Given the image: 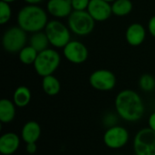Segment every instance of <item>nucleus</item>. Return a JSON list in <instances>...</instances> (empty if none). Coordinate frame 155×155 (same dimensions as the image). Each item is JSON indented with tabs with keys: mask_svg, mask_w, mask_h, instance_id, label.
I'll use <instances>...</instances> for the list:
<instances>
[{
	"mask_svg": "<svg viewBox=\"0 0 155 155\" xmlns=\"http://www.w3.org/2000/svg\"><path fill=\"white\" fill-rule=\"evenodd\" d=\"M61 63L60 54L52 48H47L38 53V55L34 63V68L36 74L42 77L53 74Z\"/></svg>",
	"mask_w": 155,
	"mask_h": 155,
	"instance_id": "3",
	"label": "nucleus"
},
{
	"mask_svg": "<svg viewBox=\"0 0 155 155\" xmlns=\"http://www.w3.org/2000/svg\"><path fill=\"white\" fill-rule=\"evenodd\" d=\"M67 18L69 29L76 35H88L94 29L95 21L87 11H73Z\"/></svg>",
	"mask_w": 155,
	"mask_h": 155,
	"instance_id": "5",
	"label": "nucleus"
},
{
	"mask_svg": "<svg viewBox=\"0 0 155 155\" xmlns=\"http://www.w3.org/2000/svg\"><path fill=\"white\" fill-rule=\"evenodd\" d=\"M125 38L130 45L139 46L146 38V30L142 24L133 23L126 29Z\"/></svg>",
	"mask_w": 155,
	"mask_h": 155,
	"instance_id": "13",
	"label": "nucleus"
},
{
	"mask_svg": "<svg viewBox=\"0 0 155 155\" xmlns=\"http://www.w3.org/2000/svg\"><path fill=\"white\" fill-rule=\"evenodd\" d=\"M74 11H86L90 0H70Z\"/></svg>",
	"mask_w": 155,
	"mask_h": 155,
	"instance_id": "24",
	"label": "nucleus"
},
{
	"mask_svg": "<svg viewBox=\"0 0 155 155\" xmlns=\"http://www.w3.org/2000/svg\"><path fill=\"white\" fill-rule=\"evenodd\" d=\"M17 25L26 33L44 31L49 22L46 11L38 5H26L22 7L16 17Z\"/></svg>",
	"mask_w": 155,
	"mask_h": 155,
	"instance_id": "2",
	"label": "nucleus"
},
{
	"mask_svg": "<svg viewBox=\"0 0 155 155\" xmlns=\"http://www.w3.org/2000/svg\"><path fill=\"white\" fill-rule=\"evenodd\" d=\"M12 16V9L9 3L1 1L0 3V24H7Z\"/></svg>",
	"mask_w": 155,
	"mask_h": 155,
	"instance_id": "23",
	"label": "nucleus"
},
{
	"mask_svg": "<svg viewBox=\"0 0 155 155\" xmlns=\"http://www.w3.org/2000/svg\"><path fill=\"white\" fill-rule=\"evenodd\" d=\"M91 86L102 92L113 90L116 85V76L114 74L106 69H99L93 72L89 77Z\"/></svg>",
	"mask_w": 155,
	"mask_h": 155,
	"instance_id": "8",
	"label": "nucleus"
},
{
	"mask_svg": "<svg viewBox=\"0 0 155 155\" xmlns=\"http://www.w3.org/2000/svg\"><path fill=\"white\" fill-rule=\"evenodd\" d=\"M139 86L143 92L149 93L155 89L154 77L149 74H143L139 79Z\"/></svg>",
	"mask_w": 155,
	"mask_h": 155,
	"instance_id": "22",
	"label": "nucleus"
},
{
	"mask_svg": "<svg viewBox=\"0 0 155 155\" xmlns=\"http://www.w3.org/2000/svg\"><path fill=\"white\" fill-rule=\"evenodd\" d=\"M148 127L155 132V112H153L148 119Z\"/></svg>",
	"mask_w": 155,
	"mask_h": 155,
	"instance_id": "27",
	"label": "nucleus"
},
{
	"mask_svg": "<svg viewBox=\"0 0 155 155\" xmlns=\"http://www.w3.org/2000/svg\"><path fill=\"white\" fill-rule=\"evenodd\" d=\"M27 5H38L44 0H24Z\"/></svg>",
	"mask_w": 155,
	"mask_h": 155,
	"instance_id": "28",
	"label": "nucleus"
},
{
	"mask_svg": "<svg viewBox=\"0 0 155 155\" xmlns=\"http://www.w3.org/2000/svg\"><path fill=\"white\" fill-rule=\"evenodd\" d=\"M63 54L67 61L75 64L84 63L89 54L87 47L77 40H71L63 48Z\"/></svg>",
	"mask_w": 155,
	"mask_h": 155,
	"instance_id": "10",
	"label": "nucleus"
},
{
	"mask_svg": "<svg viewBox=\"0 0 155 155\" xmlns=\"http://www.w3.org/2000/svg\"><path fill=\"white\" fill-rule=\"evenodd\" d=\"M41 135V126L35 121H29L21 130L22 140L25 143H36Z\"/></svg>",
	"mask_w": 155,
	"mask_h": 155,
	"instance_id": "15",
	"label": "nucleus"
},
{
	"mask_svg": "<svg viewBox=\"0 0 155 155\" xmlns=\"http://www.w3.org/2000/svg\"><path fill=\"white\" fill-rule=\"evenodd\" d=\"M37 55H38V52L30 45H25L18 53V58L20 62L23 63L24 64H34Z\"/></svg>",
	"mask_w": 155,
	"mask_h": 155,
	"instance_id": "21",
	"label": "nucleus"
},
{
	"mask_svg": "<svg viewBox=\"0 0 155 155\" xmlns=\"http://www.w3.org/2000/svg\"><path fill=\"white\" fill-rule=\"evenodd\" d=\"M29 45L33 46L38 53L48 48L50 42L45 31H40L32 34L29 39Z\"/></svg>",
	"mask_w": 155,
	"mask_h": 155,
	"instance_id": "19",
	"label": "nucleus"
},
{
	"mask_svg": "<svg viewBox=\"0 0 155 155\" xmlns=\"http://www.w3.org/2000/svg\"><path fill=\"white\" fill-rule=\"evenodd\" d=\"M1 1H3V2H6V3H13V2H15V1H16V0H1Z\"/></svg>",
	"mask_w": 155,
	"mask_h": 155,
	"instance_id": "29",
	"label": "nucleus"
},
{
	"mask_svg": "<svg viewBox=\"0 0 155 155\" xmlns=\"http://www.w3.org/2000/svg\"><path fill=\"white\" fill-rule=\"evenodd\" d=\"M135 155H155V132L149 127L140 130L134 139Z\"/></svg>",
	"mask_w": 155,
	"mask_h": 155,
	"instance_id": "7",
	"label": "nucleus"
},
{
	"mask_svg": "<svg viewBox=\"0 0 155 155\" xmlns=\"http://www.w3.org/2000/svg\"><path fill=\"white\" fill-rule=\"evenodd\" d=\"M46 10L49 15L55 18L68 17L74 11L70 0H48Z\"/></svg>",
	"mask_w": 155,
	"mask_h": 155,
	"instance_id": "12",
	"label": "nucleus"
},
{
	"mask_svg": "<svg viewBox=\"0 0 155 155\" xmlns=\"http://www.w3.org/2000/svg\"><path fill=\"white\" fill-rule=\"evenodd\" d=\"M44 31L48 37L50 45L55 48H64L71 41V30L68 25H65L59 20H50Z\"/></svg>",
	"mask_w": 155,
	"mask_h": 155,
	"instance_id": "4",
	"label": "nucleus"
},
{
	"mask_svg": "<svg viewBox=\"0 0 155 155\" xmlns=\"http://www.w3.org/2000/svg\"><path fill=\"white\" fill-rule=\"evenodd\" d=\"M25 151L29 154H34L37 151V145L36 143H26Z\"/></svg>",
	"mask_w": 155,
	"mask_h": 155,
	"instance_id": "26",
	"label": "nucleus"
},
{
	"mask_svg": "<svg viewBox=\"0 0 155 155\" xmlns=\"http://www.w3.org/2000/svg\"><path fill=\"white\" fill-rule=\"evenodd\" d=\"M32 98L31 91L26 86H19L17 87L13 94V102L16 107L23 108L29 104Z\"/></svg>",
	"mask_w": 155,
	"mask_h": 155,
	"instance_id": "17",
	"label": "nucleus"
},
{
	"mask_svg": "<svg viewBox=\"0 0 155 155\" xmlns=\"http://www.w3.org/2000/svg\"><path fill=\"white\" fill-rule=\"evenodd\" d=\"M20 146V138L15 133H5L0 137V153L3 155L15 153Z\"/></svg>",
	"mask_w": 155,
	"mask_h": 155,
	"instance_id": "14",
	"label": "nucleus"
},
{
	"mask_svg": "<svg viewBox=\"0 0 155 155\" xmlns=\"http://www.w3.org/2000/svg\"><path fill=\"white\" fill-rule=\"evenodd\" d=\"M114 106L118 115L124 121L131 123L139 121L145 111L142 97L131 89L123 90L116 95Z\"/></svg>",
	"mask_w": 155,
	"mask_h": 155,
	"instance_id": "1",
	"label": "nucleus"
},
{
	"mask_svg": "<svg viewBox=\"0 0 155 155\" xmlns=\"http://www.w3.org/2000/svg\"><path fill=\"white\" fill-rule=\"evenodd\" d=\"M95 22L106 21L112 15V5L104 0H90L86 10Z\"/></svg>",
	"mask_w": 155,
	"mask_h": 155,
	"instance_id": "11",
	"label": "nucleus"
},
{
	"mask_svg": "<svg viewBox=\"0 0 155 155\" xmlns=\"http://www.w3.org/2000/svg\"><path fill=\"white\" fill-rule=\"evenodd\" d=\"M133 10V3L131 0H116L112 3L113 15L116 16L128 15Z\"/></svg>",
	"mask_w": 155,
	"mask_h": 155,
	"instance_id": "20",
	"label": "nucleus"
},
{
	"mask_svg": "<svg viewBox=\"0 0 155 155\" xmlns=\"http://www.w3.org/2000/svg\"><path fill=\"white\" fill-rule=\"evenodd\" d=\"M148 31L151 35L155 37V15L152 16L148 22Z\"/></svg>",
	"mask_w": 155,
	"mask_h": 155,
	"instance_id": "25",
	"label": "nucleus"
},
{
	"mask_svg": "<svg viewBox=\"0 0 155 155\" xmlns=\"http://www.w3.org/2000/svg\"><path fill=\"white\" fill-rule=\"evenodd\" d=\"M104 1H106V2H108V3H114V1H116V0H104Z\"/></svg>",
	"mask_w": 155,
	"mask_h": 155,
	"instance_id": "30",
	"label": "nucleus"
},
{
	"mask_svg": "<svg viewBox=\"0 0 155 155\" xmlns=\"http://www.w3.org/2000/svg\"><path fill=\"white\" fill-rule=\"evenodd\" d=\"M15 107L13 101L8 99L0 101V122L2 124H9L14 121L16 113Z\"/></svg>",
	"mask_w": 155,
	"mask_h": 155,
	"instance_id": "16",
	"label": "nucleus"
},
{
	"mask_svg": "<svg viewBox=\"0 0 155 155\" xmlns=\"http://www.w3.org/2000/svg\"><path fill=\"white\" fill-rule=\"evenodd\" d=\"M27 42L26 32L20 26H11L3 35L2 45L7 53H19Z\"/></svg>",
	"mask_w": 155,
	"mask_h": 155,
	"instance_id": "6",
	"label": "nucleus"
},
{
	"mask_svg": "<svg viewBox=\"0 0 155 155\" xmlns=\"http://www.w3.org/2000/svg\"><path fill=\"white\" fill-rule=\"evenodd\" d=\"M129 137V132L124 127L114 125L104 133V143L110 149H120L128 143Z\"/></svg>",
	"mask_w": 155,
	"mask_h": 155,
	"instance_id": "9",
	"label": "nucleus"
},
{
	"mask_svg": "<svg viewBox=\"0 0 155 155\" xmlns=\"http://www.w3.org/2000/svg\"><path fill=\"white\" fill-rule=\"evenodd\" d=\"M42 88L47 95L54 96L59 94L61 90V84L54 75L51 74L43 77Z\"/></svg>",
	"mask_w": 155,
	"mask_h": 155,
	"instance_id": "18",
	"label": "nucleus"
}]
</instances>
